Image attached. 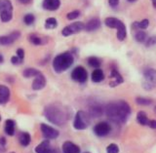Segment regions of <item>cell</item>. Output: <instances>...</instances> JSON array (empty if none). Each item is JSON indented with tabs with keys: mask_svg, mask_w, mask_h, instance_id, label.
<instances>
[{
	"mask_svg": "<svg viewBox=\"0 0 156 153\" xmlns=\"http://www.w3.org/2000/svg\"><path fill=\"white\" fill-rule=\"evenodd\" d=\"M101 23L99 18H93L90 20V21H88V23L84 26V29L88 32L95 31L101 27Z\"/></svg>",
	"mask_w": 156,
	"mask_h": 153,
	"instance_id": "cell-17",
	"label": "cell"
},
{
	"mask_svg": "<svg viewBox=\"0 0 156 153\" xmlns=\"http://www.w3.org/2000/svg\"><path fill=\"white\" fill-rule=\"evenodd\" d=\"M21 37V32L16 30L11 33L7 34V35L0 36V45L1 46H8L13 44L15 41H17L18 39Z\"/></svg>",
	"mask_w": 156,
	"mask_h": 153,
	"instance_id": "cell-10",
	"label": "cell"
},
{
	"mask_svg": "<svg viewBox=\"0 0 156 153\" xmlns=\"http://www.w3.org/2000/svg\"><path fill=\"white\" fill-rule=\"evenodd\" d=\"M135 39L136 42L139 43H144L146 41V39H147V35H146V32H144V30H139L136 31V34H135Z\"/></svg>",
	"mask_w": 156,
	"mask_h": 153,
	"instance_id": "cell-31",
	"label": "cell"
},
{
	"mask_svg": "<svg viewBox=\"0 0 156 153\" xmlns=\"http://www.w3.org/2000/svg\"><path fill=\"white\" fill-rule=\"evenodd\" d=\"M127 1H128V2H131V3H133V2H136V0H127Z\"/></svg>",
	"mask_w": 156,
	"mask_h": 153,
	"instance_id": "cell-45",
	"label": "cell"
},
{
	"mask_svg": "<svg viewBox=\"0 0 156 153\" xmlns=\"http://www.w3.org/2000/svg\"><path fill=\"white\" fill-rule=\"evenodd\" d=\"M35 22V17H34L33 14H27L26 16L23 17V23L27 24V26H31Z\"/></svg>",
	"mask_w": 156,
	"mask_h": 153,
	"instance_id": "cell-33",
	"label": "cell"
},
{
	"mask_svg": "<svg viewBox=\"0 0 156 153\" xmlns=\"http://www.w3.org/2000/svg\"><path fill=\"white\" fill-rule=\"evenodd\" d=\"M91 117L86 111L79 110L76 112L74 120H73V127L76 130H85L90 125Z\"/></svg>",
	"mask_w": 156,
	"mask_h": 153,
	"instance_id": "cell-4",
	"label": "cell"
},
{
	"mask_svg": "<svg viewBox=\"0 0 156 153\" xmlns=\"http://www.w3.org/2000/svg\"><path fill=\"white\" fill-rule=\"evenodd\" d=\"M58 27V21L56 18H48L45 21L46 29H54Z\"/></svg>",
	"mask_w": 156,
	"mask_h": 153,
	"instance_id": "cell-29",
	"label": "cell"
},
{
	"mask_svg": "<svg viewBox=\"0 0 156 153\" xmlns=\"http://www.w3.org/2000/svg\"><path fill=\"white\" fill-rule=\"evenodd\" d=\"M46 83H47L46 77L44 76L41 72L40 74H38L34 78V80L32 82V89L34 91H40L46 86Z\"/></svg>",
	"mask_w": 156,
	"mask_h": 153,
	"instance_id": "cell-14",
	"label": "cell"
},
{
	"mask_svg": "<svg viewBox=\"0 0 156 153\" xmlns=\"http://www.w3.org/2000/svg\"><path fill=\"white\" fill-rule=\"evenodd\" d=\"M36 153H57V150L51 146L49 141H44L35 147Z\"/></svg>",
	"mask_w": 156,
	"mask_h": 153,
	"instance_id": "cell-15",
	"label": "cell"
},
{
	"mask_svg": "<svg viewBox=\"0 0 156 153\" xmlns=\"http://www.w3.org/2000/svg\"><path fill=\"white\" fill-rule=\"evenodd\" d=\"M40 73H41V71L36 69V68L28 67V68H26V69L23 71V75L26 78H31V77L37 76L38 74H40Z\"/></svg>",
	"mask_w": 156,
	"mask_h": 153,
	"instance_id": "cell-25",
	"label": "cell"
},
{
	"mask_svg": "<svg viewBox=\"0 0 156 153\" xmlns=\"http://www.w3.org/2000/svg\"><path fill=\"white\" fill-rule=\"evenodd\" d=\"M155 45H156V35H152V36H150L146 39V41H145V47L146 48L153 47Z\"/></svg>",
	"mask_w": 156,
	"mask_h": 153,
	"instance_id": "cell-34",
	"label": "cell"
},
{
	"mask_svg": "<svg viewBox=\"0 0 156 153\" xmlns=\"http://www.w3.org/2000/svg\"><path fill=\"white\" fill-rule=\"evenodd\" d=\"M149 26V21L147 19H144L140 22H135L132 23V29H145Z\"/></svg>",
	"mask_w": 156,
	"mask_h": 153,
	"instance_id": "cell-26",
	"label": "cell"
},
{
	"mask_svg": "<svg viewBox=\"0 0 156 153\" xmlns=\"http://www.w3.org/2000/svg\"><path fill=\"white\" fill-rule=\"evenodd\" d=\"M152 1V5H153V8L156 9V0H151Z\"/></svg>",
	"mask_w": 156,
	"mask_h": 153,
	"instance_id": "cell-44",
	"label": "cell"
},
{
	"mask_svg": "<svg viewBox=\"0 0 156 153\" xmlns=\"http://www.w3.org/2000/svg\"><path fill=\"white\" fill-rule=\"evenodd\" d=\"M151 129H156V120H149L147 124Z\"/></svg>",
	"mask_w": 156,
	"mask_h": 153,
	"instance_id": "cell-41",
	"label": "cell"
},
{
	"mask_svg": "<svg viewBox=\"0 0 156 153\" xmlns=\"http://www.w3.org/2000/svg\"><path fill=\"white\" fill-rule=\"evenodd\" d=\"M73 62H74V57L72 54L70 52H65L54 58L52 66L57 73H62L67 70L73 65Z\"/></svg>",
	"mask_w": 156,
	"mask_h": 153,
	"instance_id": "cell-3",
	"label": "cell"
},
{
	"mask_svg": "<svg viewBox=\"0 0 156 153\" xmlns=\"http://www.w3.org/2000/svg\"><path fill=\"white\" fill-rule=\"evenodd\" d=\"M4 62V58H3V56L0 54V63H2Z\"/></svg>",
	"mask_w": 156,
	"mask_h": 153,
	"instance_id": "cell-43",
	"label": "cell"
},
{
	"mask_svg": "<svg viewBox=\"0 0 156 153\" xmlns=\"http://www.w3.org/2000/svg\"><path fill=\"white\" fill-rule=\"evenodd\" d=\"M17 57L23 61V59H24V50L23 48H19L17 50Z\"/></svg>",
	"mask_w": 156,
	"mask_h": 153,
	"instance_id": "cell-39",
	"label": "cell"
},
{
	"mask_svg": "<svg viewBox=\"0 0 156 153\" xmlns=\"http://www.w3.org/2000/svg\"><path fill=\"white\" fill-rule=\"evenodd\" d=\"M23 60H21L20 58H18L17 56H13L11 58V62L13 63V65L15 66H18V65H21V63H23Z\"/></svg>",
	"mask_w": 156,
	"mask_h": 153,
	"instance_id": "cell-38",
	"label": "cell"
},
{
	"mask_svg": "<svg viewBox=\"0 0 156 153\" xmlns=\"http://www.w3.org/2000/svg\"><path fill=\"white\" fill-rule=\"evenodd\" d=\"M108 4L111 8H116L119 4V0H108Z\"/></svg>",
	"mask_w": 156,
	"mask_h": 153,
	"instance_id": "cell-40",
	"label": "cell"
},
{
	"mask_svg": "<svg viewBox=\"0 0 156 153\" xmlns=\"http://www.w3.org/2000/svg\"><path fill=\"white\" fill-rule=\"evenodd\" d=\"M154 110H155V112H156V106H155V108H154Z\"/></svg>",
	"mask_w": 156,
	"mask_h": 153,
	"instance_id": "cell-46",
	"label": "cell"
},
{
	"mask_svg": "<svg viewBox=\"0 0 156 153\" xmlns=\"http://www.w3.org/2000/svg\"><path fill=\"white\" fill-rule=\"evenodd\" d=\"M110 79L111 81L109 82L110 87H116L120 85L121 83H123V77L121 76L120 73L117 71L116 69H112L110 72Z\"/></svg>",
	"mask_w": 156,
	"mask_h": 153,
	"instance_id": "cell-18",
	"label": "cell"
},
{
	"mask_svg": "<svg viewBox=\"0 0 156 153\" xmlns=\"http://www.w3.org/2000/svg\"><path fill=\"white\" fill-rule=\"evenodd\" d=\"M107 153H119V147L115 144H111L106 147Z\"/></svg>",
	"mask_w": 156,
	"mask_h": 153,
	"instance_id": "cell-36",
	"label": "cell"
},
{
	"mask_svg": "<svg viewBox=\"0 0 156 153\" xmlns=\"http://www.w3.org/2000/svg\"><path fill=\"white\" fill-rule=\"evenodd\" d=\"M105 111V108L99 102H93L89 105V113L90 117H101Z\"/></svg>",
	"mask_w": 156,
	"mask_h": 153,
	"instance_id": "cell-12",
	"label": "cell"
},
{
	"mask_svg": "<svg viewBox=\"0 0 156 153\" xmlns=\"http://www.w3.org/2000/svg\"><path fill=\"white\" fill-rule=\"evenodd\" d=\"M11 153H15V152H11Z\"/></svg>",
	"mask_w": 156,
	"mask_h": 153,
	"instance_id": "cell-48",
	"label": "cell"
},
{
	"mask_svg": "<svg viewBox=\"0 0 156 153\" xmlns=\"http://www.w3.org/2000/svg\"><path fill=\"white\" fill-rule=\"evenodd\" d=\"M88 65L92 67H95V68H99L101 65V61L100 60L99 58L97 57H90L88 59Z\"/></svg>",
	"mask_w": 156,
	"mask_h": 153,
	"instance_id": "cell-30",
	"label": "cell"
},
{
	"mask_svg": "<svg viewBox=\"0 0 156 153\" xmlns=\"http://www.w3.org/2000/svg\"><path fill=\"white\" fill-rule=\"evenodd\" d=\"M61 6V0H43L42 7L47 11H56Z\"/></svg>",
	"mask_w": 156,
	"mask_h": 153,
	"instance_id": "cell-16",
	"label": "cell"
},
{
	"mask_svg": "<svg viewBox=\"0 0 156 153\" xmlns=\"http://www.w3.org/2000/svg\"><path fill=\"white\" fill-rule=\"evenodd\" d=\"M40 129L42 132V135L47 140H55L58 137V135H60V133H58V130H56L55 128H53L47 124H41Z\"/></svg>",
	"mask_w": 156,
	"mask_h": 153,
	"instance_id": "cell-9",
	"label": "cell"
},
{
	"mask_svg": "<svg viewBox=\"0 0 156 153\" xmlns=\"http://www.w3.org/2000/svg\"><path fill=\"white\" fill-rule=\"evenodd\" d=\"M79 16H80V11H79V10H74V11H71V12L68 13L66 15V18H67V20H69V21H72V20L77 19Z\"/></svg>",
	"mask_w": 156,
	"mask_h": 153,
	"instance_id": "cell-35",
	"label": "cell"
},
{
	"mask_svg": "<svg viewBox=\"0 0 156 153\" xmlns=\"http://www.w3.org/2000/svg\"><path fill=\"white\" fill-rule=\"evenodd\" d=\"M136 101L138 105H149L152 103V100H150V98H143V97L136 98Z\"/></svg>",
	"mask_w": 156,
	"mask_h": 153,
	"instance_id": "cell-32",
	"label": "cell"
},
{
	"mask_svg": "<svg viewBox=\"0 0 156 153\" xmlns=\"http://www.w3.org/2000/svg\"><path fill=\"white\" fill-rule=\"evenodd\" d=\"M28 40L31 44L35 46H41V45H46L49 41V38L46 36H40L36 33H31L28 36Z\"/></svg>",
	"mask_w": 156,
	"mask_h": 153,
	"instance_id": "cell-13",
	"label": "cell"
},
{
	"mask_svg": "<svg viewBox=\"0 0 156 153\" xmlns=\"http://www.w3.org/2000/svg\"><path fill=\"white\" fill-rule=\"evenodd\" d=\"M62 152L63 153H80L79 146L73 144L71 141H66L62 144Z\"/></svg>",
	"mask_w": 156,
	"mask_h": 153,
	"instance_id": "cell-19",
	"label": "cell"
},
{
	"mask_svg": "<svg viewBox=\"0 0 156 153\" xmlns=\"http://www.w3.org/2000/svg\"><path fill=\"white\" fill-rule=\"evenodd\" d=\"M117 39L119 41H123L125 40V38L127 36V29H126V26L123 24L122 27H120L118 29H117Z\"/></svg>",
	"mask_w": 156,
	"mask_h": 153,
	"instance_id": "cell-28",
	"label": "cell"
},
{
	"mask_svg": "<svg viewBox=\"0 0 156 153\" xmlns=\"http://www.w3.org/2000/svg\"><path fill=\"white\" fill-rule=\"evenodd\" d=\"M19 141L23 146H27L29 145V144H30V141H31V137L28 133L23 132L19 136Z\"/></svg>",
	"mask_w": 156,
	"mask_h": 153,
	"instance_id": "cell-23",
	"label": "cell"
},
{
	"mask_svg": "<svg viewBox=\"0 0 156 153\" xmlns=\"http://www.w3.org/2000/svg\"><path fill=\"white\" fill-rule=\"evenodd\" d=\"M44 116L51 123L58 126H62L68 120L66 108L56 103L49 105L44 108Z\"/></svg>",
	"mask_w": 156,
	"mask_h": 153,
	"instance_id": "cell-2",
	"label": "cell"
},
{
	"mask_svg": "<svg viewBox=\"0 0 156 153\" xmlns=\"http://www.w3.org/2000/svg\"><path fill=\"white\" fill-rule=\"evenodd\" d=\"M71 79L78 83H84L88 79V72L83 66H76L71 72Z\"/></svg>",
	"mask_w": 156,
	"mask_h": 153,
	"instance_id": "cell-8",
	"label": "cell"
},
{
	"mask_svg": "<svg viewBox=\"0 0 156 153\" xmlns=\"http://www.w3.org/2000/svg\"><path fill=\"white\" fill-rule=\"evenodd\" d=\"M86 153H89V152H86Z\"/></svg>",
	"mask_w": 156,
	"mask_h": 153,
	"instance_id": "cell-49",
	"label": "cell"
},
{
	"mask_svg": "<svg viewBox=\"0 0 156 153\" xmlns=\"http://www.w3.org/2000/svg\"><path fill=\"white\" fill-rule=\"evenodd\" d=\"M6 150V139L5 137H0V153Z\"/></svg>",
	"mask_w": 156,
	"mask_h": 153,
	"instance_id": "cell-37",
	"label": "cell"
},
{
	"mask_svg": "<svg viewBox=\"0 0 156 153\" xmlns=\"http://www.w3.org/2000/svg\"><path fill=\"white\" fill-rule=\"evenodd\" d=\"M0 121H1V116H0Z\"/></svg>",
	"mask_w": 156,
	"mask_h": 153,
	"instance_id": "cell-47",
	"label": "cell"
},
{
	"mask_svg": "<svg viewBox=\"0 0 156 153\" xmlns=\"http://www.w3.org/2000/svg\"><path fill=\"white\" fill-rule=\"evenodd\" d=\"M144 89L146 91H151L156 87V69L154 68H147L144 71L143 83Z\"/></svg>",
	"mask_w": 156,
	"mask_h": 153,
	"instance_id": "cell-5",
	"label": "cell"
},
{
	"mask_svg": "<svg viewBox=\"0 0 156 153\" xmlns=\"http://www.w3.org/2000/svg\"><path fill=\"white\" fill-rule=\"evenodd\" d=\"M111 132V127L107 122H100L94 127V133L98 137H105Z\"/></svg>",
	"mask_w": 156,
	"mask_h": 153,
	"instance_id": "cell-11",
	"label": "cell"
},
{
	"mask_svg": "<svg viewBox=\"0 0 156 153\" xmlns=\"http://www.w3.org/2000/svg\"><path fill=\"white\" fill-rule=\"evenodd\" d=\"M11 93H10L9 88L5 85H0V105H5L8 102Z\"/></svg>",
	"mask_w": 156,
	"mask_h": 153,
	"instance_id": "cell-21",
	"label": "cell"
},
{
	"mask_svg": "<svg viewBox=\"0 0 156 153\" xmlns=\"http://www.w3.org/2000/svg\"><path fill=\"white\" fill-rule=\"evenodd\" d=\"M105 26L107 27L116 28V29H118L120 27H122L124 24L123 22L120 21V20H118V19L114 18V17H108V18H106L105 21Z\"/></svg>",
	"mask_w": 156,
	"mask_h": 153,
	"instance_id": "cell-20",
	"label": "cell"
},
{
	"mask_svg": "<svg viewBox=\"0 0 156 153\" xmlns=\"http://www.w3.org/2000/svg\"><path fill=\"white\" fill-rule=\"evenodd\" d=\"M18 1L22 4H29L32 2V0H18Z\"/></svg>",
	"mask_w": 156,
	"mask_h": 153,
	"instance_id": "cell-42",
	"label": "cell"
},
{
	"mask_svg": "<svg viewBox=\"0 0 156 153\" xmlns=\"http://www.w3.org/2000/svg\"><path fill=\"white\" fill-rule=\"evenodd\" d=\"M13 18V5L10 0H0V19L3 23H9Z\"/></svg>",
	"mask_w": 156,
	"mask_h": 153,
	"instance_id": "cell-6",
	"label": "cell"
},
{
	"mask_svg": "<svg viewBox=\"0 0 156 153\" xmlns=\"http://www.w3.org/2000/svg\"><path fill=\"white\" fill-rule=\"evenodd\" d=\"M4 130L8 136H14L15 135V122L11 119L6 120L5 126H4Z\"/></svg>",
	"mask_w": 156,
	"mask_h": 153,
	"instance_id": "cell-24",
	"label": "cell"
},
{
	"mask_svg": "<svg viewBox=\"0 0 156 153\" xmlns=\"http://www.w3.org/2000/svg\"><path fill=\"white\" fill-rule=\"evenodd\" d=\"M136 121H138L139 124L143 125V126H146L149 122L147 115H146V113L144 111H139L138 112V114H136Z\"/></svg>",
	"mask_w": 156,
	"mask_h": 153,
	"instance_id": "cell-27",
	"label": "cell"
},
{
	"mask_svg": "<svg viewBox=\"0 0 156 153\" xmlns=\"http://www.w3.org/2000/svg\"><path fill=\"white\" fill-rule=\"evenodd\" d=\"M84 26L85 24L83 23L82 22H75V23H72L66 26L65 28L62 30V34L63 36H70L73 35V34H76L78 32L82 31L84 29Z\"/></svg>",
	"mask_w": 156,
	"mask_h": 153,
	"instance_id": "cell-7",
	"label": "cell"
},
{
	"mask_svg": "<svg viewBox=\"0 0 156 153\" xmlns=\"http://www.w3.org/2000/svg\"><path fill=\"white\" fill-rule=\"evenodd\" d=\"M105 112L108 119L118 124H122L128 120L131 115V107L124 101H112L106 105Z\"/></svg>",
	"mask_w": 156,
	"mask_h": 153,
	"instance_id": "cell-1",
	"label": "cell"
},
{
	"mask_svg": "<svg viewBox=\"0 0 156 153\" xmlns=\"http://www.w3.org/2000/svg\"><path fill=\"white\" fill-rule=\"evenodd\" d=\"M91 78H92L93 82L100 83V82H101L105 79V73H104V71H102L101 69H100V68H96V69L92 72Z\"/></svg>",
	"mask_w": 156,
	"mask_h": 153,
	"instance_id": "cell-22",
	"label": "cell"
}]
</instances>
